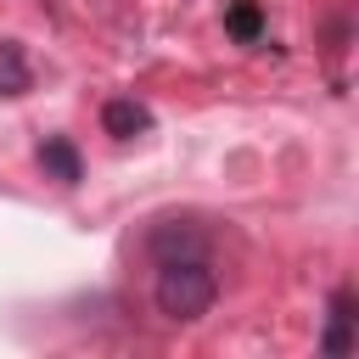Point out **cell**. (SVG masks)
I'll return each mask as SVG.
<instances>
[{
	"mask_svg": "<svg viewBox=\"0 0 359 359\" xmlns=\"http://www.w3.org/2000/svg\"><path fill=\"white\" fill-rule=\"evenodd\" d=\"M157 309L168 320H202L219 297V275L202 264V258H163L157 269Z\"/></svg>",
	"mask_w": 359,
	"mask_h": 359,
	"instance_id": "1",
	"label": "cell"
},
{
	"mask_svg": "<svg viewBox=\"0 0 359 359\" xmlns=\"http://www.w3.org/2000/svg\"><path fill=\"white\" fill-rule=\"evenodd\" d=\"M353 286H342L337 297H331V325H325V337H320V353L325 359H348L353 353Z\"/></svg>",
	"mask_w": 359,
	"mask_h": 359,
	"instance_id": "2",
	"label": "cell"
},
{
	"mask_svg": "<svg viewBox=\"0 0 359 359\" xmlns=\"http://www.w3.org/2000/svg\"><path fill=\"white\" fill-rule=\"evenodd\" d=\"M101 129H107L112 140L146 135V129H151V107H146V101H135V95H112V101L101 107Z\"/></svg>",
	"mask_w": 359,
	"mask_h": 359,
	"instance_id": "3",
	"label": "cell"
},
{
	"mask_svg": "<svg viewBox=\"0 0 359 359\" xmlns=\"http://www.w3.org/2000/svg\"><path fill=\"white\" fill-rule=\"evenodd\" d=\"M34 90V67H28V50L17 39H0V95H28Z\"/></svg>",
	"mask_w": 359,
	"mask_h": 359,
	"instance_id": "4",
	"label": "cell"
},
{
	"mask_svg": "<svg viewBox=\"0 0 359 359\" xmlns=\"http://www.w3.org/2000/svg\"><path fill=\"white\" fill-rule=\"evenodd\" d=\"M39 168H45L50 180H62V185H79V174H84V163H79L73 140H62V135H50V140L39 146Z\"/></svg>",
	"mask_w": 359,
	"mask_h": 359,
	"instance_id": "5",
	"label": "cell"
},
{
	"mask_svg": "<svg viewBox=\"0 0 359 359\" xmlns=\"http://www.w3.org/2000/svg\"><path fill=\"white\" fill-rule=\"evenodd\" d=\"M224 28H230L241 45H258V34H264V17H258V6H252V0H241V6H230Z\"/></svg>",
	"mask_w": 359,
	"mask_h": 359,
	"instance_id": "6",
	"label": "cell"
}]
</instances>
